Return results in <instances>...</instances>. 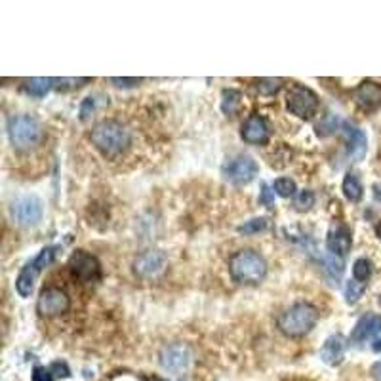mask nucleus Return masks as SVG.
I'll return each instance as SVG.
<instances>
[{
	"mask_svg": "<svg viewBox=\"0 0 381 381\" xmlns=\"http://www.w3.org/2000/svg\"><path fill=\"white\" fill-rule=\"evenodd\" d=\"M90 141L105 159H120L132 149L134 134L124 122L117 119H107L97 122L90 132Z\"/></svg>",
	"mask_w": 381,
	"mask_h": 381,
	"instance_id": "nucleus-1",
	"label": "nucleus"
},
{
	"mask_svg": "<svg viewBox=\"0 0 381 381\" xmlns=\"http://www.w3.org/2000/svg\"><path fill=\"white\" fill-rule=\"evenodd\" d=\"M231 277L238 284H259L267 274V263L262 254L254 250H240L231 257L229 263Z\"/></svg>",
	"mask_w": 381,
	"mask_h": 381,
	"instance_id": "nucleus-2",
	"label": "nucleus"
},
{
	"mask_svg": "<svg viewBox=\"0 0 381 381\" xmlns=\"http://www.w3.org/2000/svg\"><path fill=\"white\" fill-rule=\"evenodd\" d=\"M8 136L16 151H31L38 147L42 141V126L35 117L16 114L8 120Z\"/></svg>",
	"mask_w": 381,
	"mask_h": 381,
	"instance_id": "nucleus-3",
	"label": "nucleus"
},
{
	"mask_svg": "<svg viewBox=\"0 0 381 381\" xmlns=\"http://www.w3.org/2000/svg\"><path fill=\"white\" fill-rule=\"evenodd\" d=\"M316 321H318V313L313 305L296 304L279 316V328L280 332L290 338H301L315 328Z\"/></svg>",
	"mask_w": 381,
	"mask_h": 381,
	"instance_id": "nucleus-4",
	"label": "nucleus"
},
{
	"mask_svg": "<svg viewBox=\"0 0 381 381\" xmlns=\"http://www.w3.org/2000/svg\"><path fill=\"white\" fill-rule=\"evenodd\" d=\"M55 252H58L55 246H48V248L41 250V254H38L33 262H29L21 269V273H19L18 280H16V290H18L21 298H29L31 294H33L36 277L41 274L42 269L48 267L50 263L54 262Z\"/></svg>",
	"mask_w": 381,
	"mask_h": 381,
	"instance_id": "nucleus-5",
	"label": "nucleus"
},
{
	"mask_svg": "<svg viewBox=\"0 0 381 381\" xmlns=\"http://www.w3.org/2000/svg\"><path fill=\"white\" fill-rule=\"evenodd\" d=\"M286 105H288V111L299 119H311L318 111V97L307 86L294 84L286 97Z\"/></svg>",
	"mask_w": 381,
	"mask_h": 381,
	"instance_id": "nucleus-6",
	"label": "nucleus"
},
{
	"mask_svg": "<svg viewBox=\"0 0 381 381\" xmlns=\"http://www.w3.org/2000/svg\"><path fill=\"white\" fill-rule=\"evenodd\" d=\"M69 271L82 284H94L102 279V265L97 257L84 250H77L69 257Z\"/></svg>",
	"mask_w": 381,
	"mask_h": 381,
	"instance_id": "nucleus-7",
	"label": "nucleus"
},
{
	"mask_svg": "<svg viewBox=\"0 0 381 381\" xmlns=\"http://www.w3.org/2000/svg\"><path fill=\"white\" fill-rule=\"evenodd\" d=\"M36 309L42 316H58L71 309V298L58 286H48L41 292Z\"/></svg>",
	"mask_w": 381,
	"mask_h": 381,
	"instance_id": "nucleus-8",
	"label": "nucleus"
},
{
	"mask_svg": "<svg viewBox=\"0 0 381 381\" xmlns=\"http://www.w3.org/2000/svg\"><path fill=\"white\" fill-rule=\"evenodd\" d=\"M257 172H259V166L257 162L252 159V156H237L232 159L223 166V176H225L227 181H231L235 185H245L250 183L252 179L256 178Z\"/></svg>",
	"mask_w": 381,
	"mask_h": 381,
	"instance_id": "nucleus-9",
	"label": "nucleus"
},
{
	"mask_svg": "<svg viewBox=\"0 0 381 381\" xmlns=\"http://www.w3.org/2000/svg\"><path fill=\"white\" fill-rule=\"evenodd\" d=\"M12 215L19 225H36L42 220V203L33 195L18 198L12 206Z\"/></svg>",
	"mask_w": 381,
	"mask_h": 381,
	"instance_id": "nucleus-10",
	"label": "nucleus"
},
{
	"mask_svg": "<svg viewBox=\"0 0 381 381\" xmlns=\"http://www.w3.org/2000/svg\"><path fill=\"white\" fill-rule=\"evenodd\" d=\"M353 97L366 113L377 111L381 107V84L375 80H363L353 92Z\"/></svg>",
	"mask_w": 381,
	"mask_h": 381,
	"instance_id": "nucleus-11",
	"label": "nucleus"
},
{
	"mask_svg": "<svg viewBox=\"0 0 381 381\" xmlns=\"http://www.w3.org/2000/svg\"><path fill=\"white\" fill-rule=\"evenodd\" d=\"M166 265V254L162 250H147L139 254L134 262V271L139 274L141 279H149L155 277L164 269Z\"/></svg>",
	"mask_w": 381,
	"mask_h": 381,
	"instance_id": "nucleus-12",
	"label": "nucleus"
},
{
	"mask_svg": "<svg viewBox=\"0 0 381 381\" xmlns=\"http://www.w3.org/2000/svg\"><path fill=\"white\" fill-rule=\"evenodd\" d=\"M190 363V351L189 347L183 343H176V345H168L161 351V364L162 368L168 372L178 374L181 370H185Z\"/></svg>",
	"mask_w": 381,
	"mask_h": 381,
	"instance_id": "nucleus-13",
	"label": "nucleus"
},
{
	"mask_svg": "<svg viewBox=\"0 0 381 381\" xmlns=\"http://www.w3.org/2000/svg\"><path fill=\"white\" fill-rule=\"evenodd\" d=\"M341 132H343V136L347 139V153H349V156L355 162L363 161L364 155H366V145H368L366 134L355 124H351V122H343Z\"/></svg>",
	"mask_w": 381,
	"mask_h": 381,
	"instance_id": "nucleus-14",
	"label": "nucleus"
},
{
	"mask_svg": "<svg viewBox=\"0 0 381 381\" xmlns=\"http://www.w3.org/2000/svg\"><path fill=\"white\" fill-rule=\"evenodd\" d=\"M269 132L271 130H269L265 119L259 117V114H252L250 119L242 124L240 136H242V139H245L246 143H250V145H262V143H267Z\"/></svg>",
	"mask_w": 381,
	"mask_h": 381,
	"instance_id": "nucleus-15",
	"label": "nucleus"
},
{
	"mask_svg": "<svg viewBox=\"0 0 381 381\" xmlns=\"http://www.w3.org/2000/svg\"><path fill=\"white\" fill-rule=\"evenodd\" d=\"M377 333H381V315H364L353 330L351 340L355 343H363Z\"/></svg>",
	"mask_w": 381,
	"mask_h": 381,
	"instance_id": "nucleus-16",
	"label": "nucleus"
},
{
	"mask_svg": "<svg viewBox=\"0 0 381 381\" xmlns=\"http://www.w3.org/2000/svg\"><path fill=\"white\" fill-rule=\"evenodd\" d=\"M343 353H345V340L341 338L340 333L332 336L324 341L321 349L322 363L328 364V366H340L341 360H343Z\"/></svg>",
	"mask_w": 381,
	"mask_h": 381,
	"instance_id": "nucleus-17",
	"label": "nucleus"
},
{
	"mask_svg": "<svg viewBox=\"0 0 381 381\" xmlns=\"http://www.w3.org/2000/svg\"><path fill=\"white\" fill-rule=\"evenodd\" d=\"M351 232L347 231L345 227L333 229V231H330V235H328L326 238V248L333 256H347L349 250H351Z\"/></svg>",
	"mask_w": 381,
	"mask_h": 381,
	"instance_id": "nucleus-18",
	"label": "nucleus"
},
{
	"mask_svg": "<svg viewBox=\"0 0 381 381\" xmlns=\"http://www.w3.org/2000/svg\"><path fill=\"white\" fill-rule=\"evenodd\" d=\"M242 105V94L238 90H223L221 94V111L229 117L237 114Z\"/></svg>",
	"mask_w": 381,
	"mask_h": 381,
	"instance_id": "nucleus-19",
	"label": "nucleus"
},
{
	"mask_svg": "<svg viewBox=\"0 0 381 381\" xmlns=\"http://www.w3.org/2000/svg\"><path fill=\"white\" fill-rule=\"evenodd\" d=\"M50 88H54V78H29L25 82V92L33 97H44L50 92Z\"/></svg>",
	"mask_w": 381,
	"mask_h": 381,
	"instance_id": "nucleus-20",
	"label": "nucleus"
},
{
	"mask_svg": "<svg viewBox=\"0 0 381 381\" xmlns=\"http://www.w3.org/2000/svg\"><path fill=\"white\" fill-rule=\"evenodd\" d=\"M363 183L360 179L355 176V173H347L345 179H343V195L347 197V200L351 203H358L363 198Z\"/></svg>",
	"mask_w": 381,
	"mask_h": 381,
	"instance_id": "nucleus-21",
	"label": "nucleus"
},
{
	"mask_svg": "<svg viewBox=\"0 0 381 381\" xmlns=\"http://www.w3.org/2000/svg\"><path fill=\"white\" fill-rule=\"evenodd\" d=\"M324 271L330 277V280H333L336 284L340 282L341 274H343V259L340 256H333V254H328L324 257Z\"/></svg>",
	"mask_w": 381,
	"mask_h": 381,
	"instance_id": "nucleus-22",
	"label": "nucleus"
},
{
	"mask_svg": "<svg viewBox=\"0 0 381 381\" xmlns=\"http://www.w3.org/2000/svg\"><path fill=\"white\" fill-rule=\"evenodd\" d=\"M284 86L282 78H259L257 80V92L263 95H274Z\"/></svg>",
	"mask_w": 381,
	"mask_h": 381,
	"instance_id": "nucleus-23",
	"label": "nucleus"
},
{
	"mask_svg": "<svg viewBox=\"0 0 381 381\" xmlns=\"http://www.w3.org/2000/svg\"><path fill=\"white\" fill-rule=\"evenodd\" d=\"M353 274H355V280L366 284V280L372 277V263H370L366 257H360V259H357L355 265H353Z\"/></svg>",
	"mask_w": 381,
	"mask_h": 381,
	"instance_id": "nucleus-24",
	"label": "nucleus"
},
{
	"mask_svg": "<svg viewBox=\"0 0 381 381\" xmlns=\"http://www.w3.org/2000/svg\"><path fill=\"white\" fill-rule=\"evenodd\" d=\"M274 193L282 198H290L296 195V183H294V179L290 178H280L277 179L273 183Z\"/></svg>",
	"mask_w": 381,
	"mask_h": 381,
	"instance_id": "nucleus-25",
	"label": "nucleus"
},
{
	"mask_svg": "<svg viewBox=\"0 0 381 381\" xmlns=\"http://www.w3.org/2000/svg\"><path fill=\"white\" fill-rule=\"evenodd\" d=\"M90 80L92 78H54V88L60 92H69V90L80 88Z\"/></svg>",
	"mask_w": 381,
	"mask_h": 381,
	"instance_id": "nucleus-26",
	"label": "nucleus"
},
{
	"mask_svg": "<svg viewBox=\"0 0 381 381\" xmlns=\"http://www.w3.org/2000/svg\"><path fill=\"white\" fill-rule=\"evenodd\" d=\"M267 229V220L265 218H254V220L246 221L245 225L238 227V232L242 235H256V232H262Z\"/></svg>",
	"mask_w": 381,
	"mask_h": 381,
	"instance_id": "nucleus-27",
	"label": "nucleus"
},
{
	"mask_svg": "<svg viewBox=\"0 0 381 381\" xmlns=\"http://www.w3.org/2000/svg\"><path fill=\"white\" fill-rule=\"evenodd\" d=\"M364 290H366V284H363V282H358V280H351L349 284H347L345 288V298H347V304H357L358 299L363 298Z\"/></svg>",
	"mask_w": 381,
	"mask_h": 381,
	"instance_id": "nucleus-28",
	"label": "nucleus"
},
{
	"mask_svg": "<svg viewBox=\"0 0 381 381\" xmlns=\"http://www.w3.org/2000/svg\"><path fill=\"white\" fill-rule=\"evenodd\" d=\"M315 204V195H313V190H301L298 197H296V206L298 210H309L311 206Z\"/></svg>",
	"mask_w": 381,
	"mask_h": 381,
	"instance_id": "nucleus-29",
	"label": "nucleus"
},
{
	"mask_svg": "<svg viewBox=\"0 0 381 381\" xmlns=\"http://www.w3.org/2000/svg\"><path fill=\"white\" fill-rule=\"evenodd\" d=\"M341 124H343V122H341L336 114H330L326 120H322L321 124H318V134H321V136H326V134L333 132L338 126H341Z\"/></svg>",
	"mask_w": 381,
	"mask_h": 381,
	"instance_id": "nucleus-30",
	"label": "nucleus"
},
{
	"mask_svg": "<svg viewBox=\"0 0 381 381\" xmlns=\"http://www.w3.org/2000/svg\"><path fill=\"white\" fill-rule=\"evenodd\" d=\"M95 111V100L94 97H86L80 105V120H88Z\"/></svg>",
	"mask_w": 381,
	"mask_h": 381,
	"instance_id": "nucleus-31",
	"label": "nucleus"
},
{
	"mask_svg": "<svg viewBox=\"0 0 381 381\" xmlns=\"http://www.w3.org/2000/svg\"><path fill=\"white\" fill-rule=\"evenodd\" d=\"M259 203H262L263 206H273L274 204V189H271L269 185L263 183L262 195H259Z\"/></svg>",
	"mask_w": 381,
	"mask_h": 381,
	"instance_id": "nucleus-32",
	"label": "nucleus"
},
{
	"mask_svg": "<svg viewBox=\"0 0 381 381\" xmlns=\"http://www.w3.org/2000/svg\"><path fill=\"white\" fill-rule=\"evenodd\" d=\"M33 381H54V374H52V370L50 368H35L33 372Z\"/></svg>",
	"mask_w": 381,
	"mask_h": 381,
	"instance_id": "nucleus-33",
	"label": "nucleus"
},
{
	"mask_svg": "<svg viewBox=\"0 0 381 381\" xmlns=\"http://www.w3.org/2000/svg\"><path fill=\"white\" fill-rule=\"evenodd\" d=\"M111 82H113L114 86H119V88H134V86H137V84L141 82V78H117V77H113L111 78Z\"/></svg>",
	"mask_w": 381,
	"mask_h": 381,
	"instance_id": "nucleus-34",
	"label": "nucleus"
},
{
	"mask_svg": "<svg viewBox=\"0 0 381 381\" xmlns=\"http://www.w3.org/2000/svg\"><path fill=\"white\" fill-rule=\"evenodd\" d=\"M52 372H55V375H60V377H69V368H67V364L63 363H54L52 364Z\"/></svg>",
	"mask_w": 381,
	"mask_h": 381,
	"instance_id": "nucleus-35",
	"label": "nucleus"
},
{
	"mask_svg": "<svg viewBox=\"0 0 381 381\" xmlns=\"http://www.w3.org/2000/svg\"><path fill=\"white\" fill-rule=\"evenodd\" d=\"M370 372H372V377H374L375 381H381V360L380 363H375Z\"/></svg>",
	"mask_w": 381,
	"mask_h": 381,
	"instance_id": "nucleus-36",
	"label": "nucleus"
},
{
	"mask_svg": "<svg viewBox=\"0 0 381 381\" xmlns=\"http://www.w3.org/2000/svg\"><path fill=\"white\" fill-rule=\"evenodd\" d=\"M372 349H374L375 353H381V340H375L374 345H372Z\"/></svg>",
	"mask_w": 381,
	"mask_h": 381,
	"instance_id": "nucleus-37",
	"label": "nucleus"
},
{
	"mask_svg": "<svg viewBox=\"0 0 381 381\" xmlns=\"http://www.w3.org/2000/svg\"><path fill=\"white\" fill-rule=\"evenodd\" d=\"M375 232H377V237H380V240H381V221L375 225Z\"/></svg>",
	"mask_w": 381,
	"mask_h": 381,
	"instance_id": "nucleus-38",
	"label": "nucleus"
},
{
	"mask_svg": "<svg viewBox=\"0 0 381 381\" xmlns=\"http://www.w3.org/2000/svg\"><path fill=\"white\" fill-rule=\"evenodd\" d=\"M147 381H164V380H161V377H149Z\"/></svg>",
	"mask_w": 381,
	"mask_h": 381,
	"instance_id": "nucleus-39",
	"label": "nucleus"
}]
</instances>
